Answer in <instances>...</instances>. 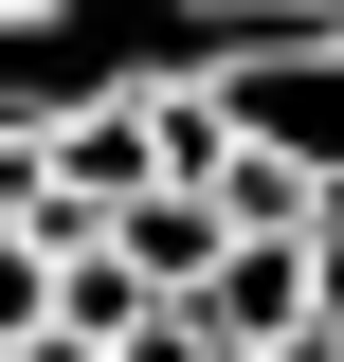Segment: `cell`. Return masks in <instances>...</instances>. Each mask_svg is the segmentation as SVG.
Masks as SVG:
<instances>
[{"mask_svg":"<svg viewBox=\"0 0 344 362\" xmlns=\"http://www.w3.org/2000/svg\"><path fill=\"white\" fill-rule=\"evenodd\" d=\"M308 254H326V326H344V199H326V218H308Z\"/></svg>","mask_w":344,"mask_h":362,"instance_id":"obj_6","label":"cell"},{"mask_svg":"<svg viewBox=\"0 0 344 362\" xmlns=\"http://www.w3.org/2000/svg\"><path fill=\"white\" fill-rule=\"evenodd\" d=\"M145 308H164V290H145L109 235H73V254H55V290H37V326H73V344H127Z\"/></svg>","mask_w":344,"mask_h":362,"instance_id":"obj_3","label":"cell"},{"mask_svg":"<svg viewBox=\"0 0 344 362\" xmlns=\"http://www.w3.org/2000/svg\"><path fill=\"white\" fill-rule=\"evenodd\" d=\"M181 308H200L217 344H272V326H308V308H326V254H308V235H217Z\"/></svg>","mask_w":344,"mask_h":362,"instance_id":"obj_2","label":"cell"},{"mask_svg":"<svg viewBox=\"0 0 344 362\" xmlns=\"http://www.w3.org/2000/svg\"><path fill=\"white\" fill-rule=\"evenodd\" d=\"M200 90H217V127L290 145V163L344 199V18H308V37H272V54H217Z\"/></svg>","mask_w":344,"mask_h":362,"instance_id":"obj_1","label":"cell"},{"mask_svg":"<svg viewBox=\"0 0 344 362\" xmlns=\"http://www.w3.org/2000/svg\"><path fill=\"white\" fill-rule=\"evenodd\" d=\"M0 362H109V344H73V326H0Z\"/></svg>","mask_w":344,"mask_h":362,"instance_id":"obj_5","label":"cell"},{"mask_svg":"<svg viewBox=\"0 0 344 362\" xmlns=\"http://www.w3.org/2000/svg\"><path fill=\"white\" fill-rule=\"evenodd\" d=\"M236 362H344V326L308 308V326H272V344H236Z\"/></svg>","mask_w":344,"mask_h":362,"instance_id":"obj_4","label":"cell"}]
</instances>
